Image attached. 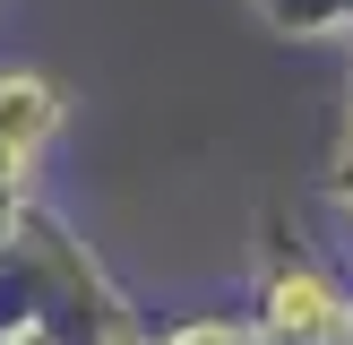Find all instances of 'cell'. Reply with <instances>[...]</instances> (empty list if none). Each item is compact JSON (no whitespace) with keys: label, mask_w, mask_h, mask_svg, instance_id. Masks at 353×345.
I'll return each instance as SVG.
<instances>
[{"label":"cell","mask_w":353,"mask_h":345,"mask_svg":"<svg viewBox=\"0 0 353 345\" xmlns=\"http://www.w3.org/2000/svg\"><path fill=\"white\" fill-rule=\"evenodd\" d=\"M43 121H52V95H43V86H0V155L26 147Z\"/></svg>","instance_id":"1"},{"label":"cell","mask_w":353,"mask_h":345,"mask_svg":"<svg viewBox=\"0 0 353 345\" xmlns=\"http://www.w3.org/2000/svg\"><path fill=\"white\" fill-rule=\"evenodd\" d=\"M276 328H293V337H319V328H327V293L310 285V276H285V285H276Z\"/></svg>","instance_id":"2"}]
</instances>
